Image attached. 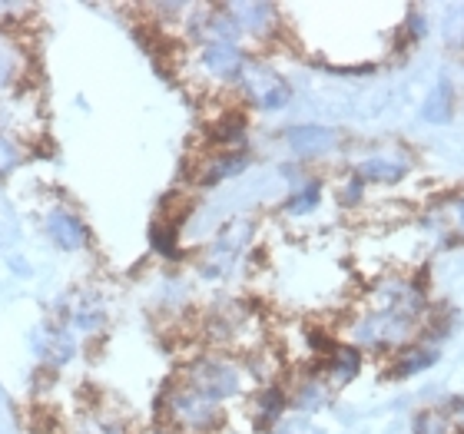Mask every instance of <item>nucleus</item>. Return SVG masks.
I'll return each instance as SVG.
<instances>
[{
	"mask_svg": "<svg viewBox=\"0 0 464 434\" xmlns=\"http://www.w3.org/2000/svg\"><path fill=\"white\" fill-rule=\"evenodd\" d=\"M27 77V53L14 37H0V93H14Z\"/></svg>",
	"mask_w": 464,
	"mask_h": 434,
	"instance_id": "f8f14e48",
	"label": "nucleus"
},
{
	"mask_svg": "<svg viewBox=\"0 0 464 434\" xmlns=\"http://www.w3.org/2000/svg\"><path fill=\"white\" fill-rule=\"evenodd\" d=\"M226 14L236 20L239 34L256 40H266L279 30V7L276 4H256V0H242V4H223Z\"/></svg>",
	"mask_w": 464,
	"mask_h": 434,
	"instance_id": "6e6552de",
	"label": "nucleus"
},
{
	"mask_svg": "<svg viewBox=\"0 0 464 434\" xmlns=\"http://www.w3.org/2000/svg\"><path fill=\"white\" fill-rule=\"evenodd\" d=\"M458 213H461V219H464V199H461V203H458Z\"/></svg>",
	"mask_w": 464,
	"mask_h": 434,
	"instance_id": "393cba45",
	"label": "nucleus"
},
{
	"mask_svg": "<svg viewBox=\"0 0 464 434\" xmlns=\"http://www.w3.org/2000/svg\"><path fill=\"white\" fill-rule=\"evenodd\" d=\"M30 352L44 368H63L77 358V335L63 322H40L30 332Z\"/></svg>",
	"mask_w": 464,
	"mask_h": 434,
	"instance_id": "20e7f679",
	"label": "nucleus"
},
{
	"mask_svg": "<svg viewBox=\"0 0 464 434\" xmlns=\"http://www.w3.org/2000/svg\"><path fill=\"white\" fill-rule=\"evenodd\" d=\"M57 312H60V322L73 335H93V332H100V328L107 325V309L93 295H73V299L60 302Z\"/></svg>",
	"mask_w": 464,
	"mask_h": 434,
	"instance_id": "9d476101",
	"label": "nucleus"
},
{
	"mask_svg": "<svg viewBox=\"0 0 464 434\" xmlns=\"http://www.w3.org/2000/svg\"><path fill=\"white\" fill-rule=\"evenodd\" d=\"M282 140L289 146V153L299 156V159H319V156H329L339 146V133L332 126H319V123L289 126L282 133Z\"/></svg>",
	"mask_w": 464,
	"mask_h": 434,
	"instance_id": "0eeeda50",
	"label": "nucleus"
},
{
	"mask_svg": "<svg viewBox=\"0 0 464 434\" xmlns=\"http://www.w3.org/2000/svg\"><path fill=\"white\" fill-rule=\"evenodd\" d=\"M289 405L299 408V411H305V415H312V411L325 408V405H329V381H325L322 375H305L299 385L292 388Z\"/></svg>",
	"mask_w": 464,
	"mask_h": 434,
	"instance_id": "4468645a",
	"label": "nucleus"
},
{
	"mask_svg": "<svg viewBox=\"0 0 464 434\" xmlns=\"http://www.w3.org/2000/svg\"><path fill=\"white\" fill-rule=\"evenodd\" d=\"M160 415L173 434H209L223 425V405L203 398L183 378H173L160 395Z\"/></svg>",
	"mask_w": 464,
	"mask_h": 434,
	"instance_id": "f257e3e1",
	"label": "nucleus"
},
{
	"mask_svg": "<svg viewBox=\"0 0 464 434\" xmlns=\"http://www.w3.org/2000/svg\"><path fill=\"white\" fill-rule=\"evenodd\" d=\"M189 388H196L203 398L226 405L232 398H239L246 391V368L242 362H236L232 355L223 352H209V355L193 358L179 375Z\"/></svg>",
	"mask_w": 464,
	"mask_h": 434,
	"instance_id": "f03ea898",
	"label": "nucleus"
},
{
	"mask_svg": "<svg viewBox=\"0 0 464 434\" xmlns=\"http://www.w3.org/2000/svg\"><path fill=\"white\" fill-rule=\"evenodd\" d=\"M322 203V179H305L299 189H292V196L285 199V216H309L315 213Z\"/></svg>",
	"mask_w": 464,
	"mask_h": 434,
	"instance_id": "a211bd4d",
	"label": "nucleus"
},
{
	"mask_svg": "<svg viewBox=\"0 0 464 434\" xmlns=\"http://www.w3.org/2000/svg\"><path fill=\"white\" fill-rule=\"evenodd\" d=\"M239 90L249 107L266 110V113H279V110H285L292 103L289 80L282 77L276 67L262 63V60H252V57H249V63H246V70H242Z\"/></svg>",
	"mask_w": 464,
	"mask_h": 434,
	"instance_id": "7ed1b4c3",
	"label": "nucleus"
},
{
	"mask_svg": "<svg viewBox=\"0 0 464 434\" xmlns=\"http://www.w3.org/2000/svg\"><path fill=\"white\" fill-rule=\"evenodd\" d=\"M30 14H34L30 4H0V37H10V30L24 27Z\"/></svg>",
	"mask_w": 464,
	"mask_h": 434,
	"instance_id": "4be33fe9",
	"label": "nucleus"
},
{
	"mask_svg": "<svg viewBox=\"0 0 464 434\" xmlns=\"http://www.w3.org/2000/svg\"><path fill=\"white\" fill-rule=\"evenodd\" d=\"M421 116H425L428 123H451V116H455V87H451V80L441 77L435 83V90L428 93L425 107H421Z\"/></svg>",
	"mask_w": 464,
	"mask_h": 434,
	"instance_id": "f3484780",
	"label": "nucleus"
},
{
	"mask_svg": "<svg viewBox=\"0 0 464 434\" xmlns=\"http://www.w3.org/2000/svg\"><path fill=\"white\" fill-rule=\"evenodd\" d=\"M285 408H289V395H285L279 385L262 388V391H256V398H252V411H256L259 428L279 425V418L285 415Z\"/></svg>",
	"mask_w": 464,
	"mask_h": 434,
	"instance_id": "2eb2a0df",
	"label": "nucleus"
},
{
	"mask_svg": "<svg viewBox=\"0 0 464 434\" xmlns=\"http://www.w3.org/2000/svg\"><path fill=\"white\" fill-rule=\"evenodd\" d=\"M24 143H20L17 136H10L0 130V179H7V176H14L24 166Z\"/></svg>",
	"mask_w": 464,
	"mask_h": 434,
	"instance_id": "412c9836",
	"label": "nucleus"
},
{
	"mask_svg": "<svg viewBox=\"0 0 464 434\" xmlns=\"http://www.w3.org/2000/svg\"><path fill=\"white\" fill-rule=\"evenodd\" d=\"M249 63V53L239 43H199L196 50V67L213 83H239L242 70Z\"/></svg>",
	"mask_w": 464,
	"mask_h": 434,
	"instance_id": "39448f33",
	"label": "nucleus"
},
{
	"mask_svg": "<svg viewBox=\"0 0 464 434\" xmlns=\"http://www.w3.org/2000/svg\"><path fill=\"white\" fill-rule=\"evenodd\" d=\"M441 30H445L448 43H455V47H458V30H461V43H464V4L445 7V24H441Z\"/></svg>",
	"mask_w": 464,
	"mask_h": 434,
	"instance_id": "5701e85b",
	"label": "nucleus"
},
{
	"mask_svg": "<svg viewBox=\"0 0 464 434\" xmlns=\"http://www.w3.org/2000/svg\"><path fill=\"white\" fill-rule=\"evenodd\" d=\"M246 136H249V120H246L239 110H226L213 123V130H209V140H213L219 149H242Z\"/></svg>",
	"mask_w": 464,
	"mask_h": 434,
	"instance_id": "ddd939ff",
	"label": "nucleus"
},
{
	"mask_svg": "<svg viewBox=\"0 0 464 434\" xmlns=\"http://www.w3.org/2000/svg\"><path fill=\"white\" fill-rule=\"evenodd\" d=\"M176 232H179V222L176 219H160L153 222V229H150V242H153V249L163 256V259H176L179 249H176Z\"/></svg>",
	"mask_w": 464,
	"mask_h": 434,
	"instance_id": "aec40b11",
	"label": "nucleus"
},
{
	"mask_svg": "<svg viewBox=\"0 0 464 434\" xmlns=\"http://www.w3.org/2000/svg\"><path fill=\"white\" fill-rule=\"evenodd\" d=\"M438 362V348L431 345H411L405 355L395 362V375L398 378H411V375H421L428 368H435Z\"/></svg>",
	"mask_w": 464,
	"mask_h": 434,
	"instance_id": "6ab92c4d",
	"label": "nucleus"
},
{
	"mask_svg": "<svg viewBox=\"0 0 464 434\" xmlns=\"http://www.w3.org/2000/svg\"><path fill=\"white\" fill-rule=\"evenodd\" d=\"M362 193H365V183H362V179H358V176L352 173V176H348V186L342 189V203H345V206H355L358 199H362Z\"/></svg>",
	"mask_w": 464,
	"mask_h": 434,
	"instance_id": "b1692460",
	"label": "nucleus"
},
{
	"mask_svg": "<svg viewBox=\"0 0 464 434\" xmlns=\"http://www.w3.org/2000/svg\"><path fill=\"white\" fill-rule=\"evenodd\" d=\"M358 368H362V355L355 345H335L325 355V378L335 385H348L358 375Z\"/></svg>",
	"mask_w": 464,
	"mask_h": 434,
	"instance_id": "dca6fc26",
	"label": "nucleus"
},
{
	"mask_svg": "<svg viewBox=\"0 0 464 434\" xmlns=\"http://www.w3.org/2000/svg\"><path fill=\"white\" fill-rule=\"evenodd\" d=\"M44 229H47L50 242L63 252H83V249H90V242H93L90 226L80 219V213L63 209V206L47 209V216H44Z\"/></svg>",
	"mask_w": 464,
	"mask_h": 434,
	"instance_id": "423d86ee",
	"label": "nucleus"
},
{
	"mask_svg": "<svg viewBox=\"0 0 464 434\" xmlns=\"http://www.w3.org/2000/svg\"><path fill=\"white\" fill-rule=\"evenodd\" d=\"M411 169V153H375L365 156L362 163L352 169V173L362 179V183H375V186H398Z\"/></svg>",
	"mask_w": 464,
	"mask_h": 434,
	"instance_id": "1a4fd4ad",
	"label": "nucleus"
},
{
	"mask_svg": "<svg viewBox=\"0 0 464 434\" xmlns=\"http://www.w3.org/2000/svg\"><path fill=\"white\" fill-rule=\"evenodd\" d=\"M252 166V156L246 153V149H219V153H213L209 159H206V166L199 169V186H219L226 183V179H236V176H242L246 169Z\"/></svg>",
	"mask_w": 464,
	"mask_h": 434,
	"instance_id": "9b49d317",
	"label": "nucleus"
}]
</instances>
